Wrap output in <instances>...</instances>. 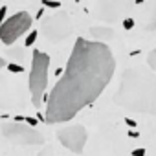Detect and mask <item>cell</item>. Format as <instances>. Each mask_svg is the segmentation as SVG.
<instances>
[{
	"label": "cell",
	"instance_id": "cell-1",
	"mask_svg": "<svg viewBox=\"0 0 156 156\" xmlns=\"http://www.w3.org/2000/svg\"><path fill=\"white\" fill-rule=\"evenodd\" d=\"M116 72V59L107 44L75 39L64 73L48 96V123H64L92 105L108 87Z\"/></svg>",
	"mask_w": 156,
	"mask_h": 156
},
{
	"label": "cell",
	"instance_id": "cell-2",
	"mask_svg": "<svg viewBox=\"0 0 156 156\" xmlns=\"http://www.w3.org/2000/svg\"><path fill=\"white\" fill-rule=\"evenodd\" d=\"M114 103L129 112L156 116V73L149 68L129 66L121 75Z\"/></svg>",
	"mask_w": 156,
	"mask_h": 156
},
{
	"label": "cell",
	"instance_id": "cell-3",
	"mask_svg": "<svg viewBox=\"0 0 156 156\" xmlns=\"http://www.w3.org/2000/svg\"><path fill=\"white\" fill-rule=\"evenodd\" d=\"M48 68H50V55L41 50H35L30 72V92H31V103L35 107H41L44 101V90L48 85Z\"/></svg>",
	"mask_w": 156,
	"mask_h": 156
},
{
	"label": "cell",
	"instance_id": "cell-4",
	"mask_svg": "<svg viewBox=\"0 0 156 156\" xmlns=\"http://www.w3.org/2000/svg\"><path fill=\"white\" fill-rule=\"evenodd\" d=\"M0 130L8 141L19 147H37L44 143V136L37 129L28 127L24 121H4Z\"/></svg>",
	"mask_w": 156,
	"mask_h": 156
},
{
	"label": "cell",
	"instance_id": "cell-5",
	"mask_svg": "<svg viewBox=\"0 0 156 156\" xmlns=\"http://www.w3.org/2000/svg\"><path fill=\"white\" fill-rule=\"evenodd\" d=\"M41 31L44 33V37L48 41L59 42V41H64L66 37L72 35L73 24H72V19H70V15L66 11H57V13L42 19Z\"/></svg>",
	"mask_w": 156,
	"mask_h": 156
},
{
	"label": "cell",
	"instance_id": "cell-6",
	"mask_svg": "<svg viewBox=\"0 0 156 156\" xmlns=\"http://www.w3.org/2000/svg\"><path fill=\"white\" fill-rule=\"evenodd\" d=\"M31 24H33V19L28 11H19V13L11 15L0 26V41L11 46L19 37H22L26 31L31 30Z\"/></svg>",
	"mask_w": 156,
	"mask_h": 156
},
{
	"label": "cell",
	"instance_id": "cell-7",
	"mask_svg": "<svg viewBox=\"0 0 156 156\" xmlns=\"http://www.w3.org/2000/svg\"><path fill=\"white\" fill-rule=\"evenodd\" d=\"M87 129L79 123L75 125H68V127H62L57 130V140L61 141L62 147H66L68 151L75 152V154H81L85 151V145H87Z\"/></svg>",
	"mask_w": 156,
	"mask_h": 156
},
{
	"label": "cell",
	"instance_id": "cell-8",
	"mask_svg": "<svg viewBox=\"0 0 156 156\" xmlns=\"http://www.w3.org/2000/svg\"><path fill=\"white\" fill-rule=\"evenodd\" d=\"M90 35L96 39V42H101V44H105V41H110L112 37H114V30L110 28V26H94V28H90Z\"/></svg>",
	"mask_w": 156,
	"mask_h": 156
},
{
	"label": "cell",
	"instance_id": "cell-9",
	"mask_svg": "<svg viewBox=\"0 0 156 156\" xmlns=\"http://www.w3.org/2000/svg\"><path fill=\"white\" fill-rule=\"evenodd\" d=\"M8 55H9V57L13 59V62L17 64V61H22V59H24V50L17 46V48H11V50H8Z\"/></svg>",
	"mask_w": 156,
	"mask_h": 156
},
{
	"label": "cell",
	"instance_id": "cell-10",
	"mask_svg": "<svg viewBox=\"0 0 156 156\" xmlns=\"http://www.w3.org/2000/svg\"><path fill=\"white\" fill-rule=\"evenodd\" d=\"M147 64H149V70H152V72L156 73V48L149 53V57H147Z\"/></svg>",
	"mask_w": 156,
	"mask_h": 156
},
{
	"label": "cell",
	"instance_id": "cell-11",
	"mask_svg": "<svg viewBox=\"0 0 156 156\" xmlns=\"http://www.w3.org/2000/svg\"><path fill=\"white\" fill-rule=\"evenodd\" d=\"M37 35H39V31H37V30H31V33L26 37V42H24V44H26V46H31V44L37 41Z\"/></svg>",
	"mask_w": 156,
	"mask_h": 156
},
{
	"label": "cell",
	"instance_id": "cell-12",
	"mask_svg": "<svg viewBox=\"0 0 156 156\" xmlns=\"http://www.w3.org/2000/svg\"><path fill=\"white\" fill-rule=\"evenodd\" d=\"M6 68H8L9 72H13V73H20V72H24V68H22L20 64H15V62H9Z\"/></svg>",
	"mask_w": 156,
	"mask_h": 156
},
{
	"label": "cell",
	"instance_id": "cell-13",
	"mask_svg": "<svg viewBox=\"0 0 156 156\" xmlns=\"http://www.w3.org/2000/svg\"><path fill=\"white\" fill-rule=\"evenodd\" d=\"M44 8H51V9H57V8H61V2H51V0H44Z\"/></svg>",
	"mask_w": 156,
	"mask_h": 156
},
{
	"label": "cell",
	"instance_id": "cell-14",
	"mask_svg": "<svg viewBox=\"0 0 156 156\" xmlns=\"http://www.w3.org/2000/svg\"><path fill=\"white\" fill-rule=\"evenodd\" d=\"M123 28L125 30H132L134 28V19H125L123 20Z\"/></svg>",
	"mask_w": 156,
	"mask_h": 156
},
{
	"label": "cell",
	"instance_id": "cell-15",
	"mask_svg": "<svg viewBox=\"0 0 156 156\" xmlns=\"http://www.w3.org/2000/svg\"><path fill=\"white\" fill-rule=\"evenodd\" d=\"M6 13H8V8L2 6V8H0V26H2V22L6 20Z\"/></svg>",
	"mask_w": 156,
	"mask_h": 156
},
{
	"label": "cell",
	"instance_id": "cell-16",
	"mask_svg": "<svg viewBox=\"0 0 156 156\" xmlns=\"http://www.w3.org/2000/svg\"><path fill=\"white\" fill-rule=\"evenodd\" d=\"M132 156H145V149H134Z\"/></svg>",
	"mask_w": 156,
	"mask_h": 156
},
{
	"label": "cell",
	"instance_id": "cell-17",
	"mask_svg": "<svg viewBox=\"0 0 156 156\" xmlns=\"http://www.w3.org/2000/svg\"><path fill=\"white\" fill-rule=\"evenodd\" d=\"M125 123H127L129 127H136V121H134V119H130V118H125Z\"/></svg>",
	"mask_w": 156,
	"mask_h": 156
},
{
	"label": "cell",
	"instance_id": "cell-18",
	"mask_svg": "<svg viewBox=\"0 0 156 156\" xmlns=\"http://www.w3.org/2000/svg\"><path fill=\"white\" fill-rule=\"evenodd\" d=\"M6 66H8L6 59H4V57H0V70H2V68H6Z\"/></svg>",
	"mask_w": 156,
	"mask_h": 156
},
{
	"label": "cell",
	"instance_id": "cell-19",
	"mask_svg": "<svg viewBox=\"0 0 156 156\" xmlns=\"http://www.w3.org/2000/svg\"><path fill=\"white\" fill-rule=\"evenodd\" d=\"M129 136H130V138H138V132H132V130H130V132H129Z\"/></svg>",
	"mask_w": 156,
	"mask_h": 156
},
{
	"label": "cell",
	"instance_id": "cell-20",
	"mask_svg": "<svg viewBox=\"0 0 156 156\" xmlns=\"http://www.w3.org/2000/svg\"><path fill=\"white\" fill-rule=\"evenodd\" d=\"M0 8H2V4H0Z\"/></svg>",
	"mask_w": 156,
	"mask_h": 156
}]
</instances>
